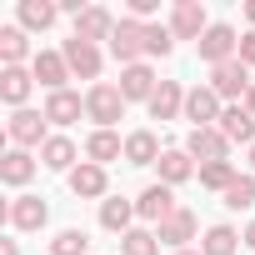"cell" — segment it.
<instances>
[{
	"label": "cell",
	"mask_w": 255,
	"mask_h": 255,
	"mask_svg": "<svg viewBox=\"0 0 255 255\" xmlns=\"http://www.w3.org/2000/svg\"><path fill=\"white\" fill-rule=\"evenodd\" d=\"M125 155V140L115 135V130H95L90 140H85V160L90 165H110V160H120Z\"/></svg>",
	"instance_id": "obj_22"
},
{
	"label": "cell",
	"mask_w": 255,
	"mask_h": 255,
	"mask_svg": "<svg viewBox=\"0 0 255 255\" xmlns=\"http://www.w3.org/2000/svg\"><path fill=\"white\" fill-rule=\"evenodd\" d=\"M195 230H200V220H195V210H170L160 225H155V240L160 245H170V250H185V240H195Z\"/></svg>",
	"instance_id": "obj_8"
},
{
	"label": "cell",
	"mask_w": 255,
	"mask_h": 255,
	"mask_svg": "<svg viewBox=\"0 0 255 255\" xmlns=\"http://www.w3.org/2000/svg\"><path fill=\"white\" fill-rule=\"evenodd\" d=\"M85 115L95 120V130H110V125L125 115V95H120V85H105V80H95V85L85 90Z\"/></svg>",
	"instance_id": "obj_1"
},
{
	"label": "cell",
	"mask_w": 255,
	"mask_h": 255,
	"mask_svg": "<svg viewBox=\"0 0 255 255\" xmlns=\"http://www.w3.org/2000/svg\"><path fill=\"white\" fill-rule=\"evenodd\" d=\"M235 60H240V65H255V30H245V35H240V50H235Z\"/></svg>",
	"instance_id": "obj_35"
},
{
	"label": "cell",
	"mask_w": 255,
	"mask_h": 255,
	"mask_svg": "<svg viewBox=\"0 0 255 255\" xmlns=\"http://www.w3.org/2000/svg\"><path fill=\"white\" fill-rule=\"evenodd\" d=\"M120 255H160L155 230H125L120 235Z\"/></svg>",
	"instance_id": "obj_31"
},
{
	"label": "cell",
	"mask_w": 255,
	"mask_h": 255,
	"mask_svg": "<svg viewBox=\"0 0 255 255\" xmlns=\"http://www.w3.org/2000/svg\"><path fill=\"white\" fill-rule=\"evenodd\" d=\"M45 110H15L10 115V125H5V135L15 140V150H30V145H45L50 135H45Z\"/></svg>",
	"instance_id": "obj_3"
},
{
	"label": "cell",
	"mask_w": 255,
	"mask_h": 255,
	"mask_svg": "<svg viewBox=\"0 0 255 255\" xmlns=\"http://www.w3.org/2000/svg\"><path fill=\"white\" fill-rule=\"evenodd\" d=\"M30 55V40H25V30L20 25H5V30H0V60H5V65H20ZM35 60V55H30Z\"/></svg>",
	"instance_id": "obj_28"
},
{
	"label": "cell",
	"mask_w": 255,
	"mask_h": 255,
	"mask_svg": "<svg viewBox=\"0 0 255 255\" xmlns=\"http://www.w3.org/2000/svg\"><path fill=\"white\" fill-rule=\"evenodd\" d=\"M185 155L200 160V165H210V160H225L230 155V140L220 135V125H205V130H190L185 135Z\"/></svg>",
	"instance_id": "obj_5"
},
{
	"label": "cell",
	"mask_w": 255,
	"mask_h": 255,
	"mask_svg": "<svg viewBox=\"0 0 255 255\" xmlns=\"http://www.w3.org/2000/svg\"><path fill=\"white\" fill-rule=\"evenodd\" d=\"M50 220V205L40 200V195H15L10 205H5V225L10 230H40Z\"/></svg>",
	"instance_id": "obj_7"
},
{
	"label": "cell",
	"mask_w": 255,
	"mask_h": 255,
	"mask_svg": "<svg viewBox=\"0 0 255 255\" xmlns=\"http://www.w3.org/2000/svg\"><path fill=\"white\" fill-rule=\"evenodd\" d=\"M210 90H215L220 100H240V95L250 90V75H245V65H240V60H225V65H215V70H210Z\"/></svg>",
	"instance_id": "obj_14"
},
{
	"label": "cell",
	"mask_w": 255,
	"mask_h": 255,
	"mask_svg": "<svg viewBox=\"0 0 255 255\" xmlns=\"http://www.w3.org/2000/svg\"><path fill=\"white\" fill-rule=\"evenodd\" d=\"M195 50H200V60H205V65L215 70V65H225V60H235V50H240V40H235V30H230V25H210V30L200 35V45H195Z\"/></svg>",
	"instance_id": "obj_6"
},
{
	"label": "cell",
	"mask_w": 255,
	"mask_h": 255,
	"mask_svg": "<svg viewBox=\"0 0 255 255\" xmlns=\"http://www.w3.org/2000/svg\"><path fill=\"white\" fill-rule=\"evenodd\" d=\"M160 140L150 135V130H130V135H125V160H130V165H160Z\"/></svg>",
	"instance_id": "obj_21"
},
{
	"label": "cell",
	"mask_w": 255,
	"mask_h": 255,
	"mask_svg": "<svg viewBox=\"0 0 255 255\" xmlns=\"http://www.w3.org/2000/svg\"><path fill=\"white\" fill-rule=\"evenodd\" d=\"M0 255H20V245L15 240H0Z\"/></svg>",
	"instance_id": "obj_36"
},
{
	"label": "cell",
	"mask_w": 255,
	"mask_h": 255,
	"mask_svg": "<svg viewBox=\"0 0 255 255\" xmlns=\"http://www.w3.org/2000/svg\"><path fill=\"white\" fill-rule=\"evenodd\" d=\"M190 175H195V160L185 150H165L160 155V185H185Z\"/></svg>",
	"instance_id": "obj_27"
},
{
	"label": "cell",
	"mask_w": 255,
	"mask_h": 255,
	"mask_svg": "<svg viewBox=\"0 0 255 255\" xmlns=\"http://www.w3.org/2000/svg\"><path fill=\"white\" fill-rule=\"evenodd\" d=\"M220 135L230 145H255V115L245 105H225L220 110Z\"/></svg>",
	"instance_id": "obj_17"
},
{
	"label": "cell",
	"mask_w": 255,
	"mask_h": 255,
	"mask_svg": "<svg viewBox=\"0 0 255 255\" xmlns=\"http://www.w3.org/2000/svg\"><path fill=\"white\" fill-rule=\"evenodd\" d=\"M110 55L120 60V70H125V65H140V55H145V25L125 15V20L115 25V35H110Z\"/></svg>",
	"instance_id": "obj_2"
},
{
	"label": "cell",
	"mask_w": 255,
	"mask_h": 255,
	"mask_svg": "<svg viewBox=\"0 0 255 255\" xmlns=\"http://www.w3.org/2000/svg\"><path fill=\"white\" fill-rule=\"evenodd\" d=\"M240 240H245V245H250V250H255V220H250V225H245V235H240Z\"/></svg>",
	"instance_id": "obj_37"
},
{
	"label": "cell",
	"mask_w": 255,
	"mask_h": 255,
	"mask_svg": "<svg viewBox=\"0 0 255 255\" xmlns=\"http://www.w3.org/2000/svg\"><path fill=\"white\" fill-rule=\"evenodd\" d=\"M220 95L210 90V85H195V90H185V120H190V130H205L210 120H220Z\"/></svg>",
	"instance_id": "obj_9"
},
{
	"label": "cell",
	"mask_w": 255,
	"mask_h": 255,
	"mask_svg": "<svg viewBox=\"0 0 255 255\" xmlns=\"http://www.w3.org/2000/svg\"><path fill=\"white\" fill-rule=\"evenodd\" d=\"M130 220H135V200H125V195H110V200H100V225H105V230L125 235V230H130Z\"/></svg>",
	"instance_id": "obj_23"
},
{
	"label": "cell",
	"mask_w": 255,
	"mask_h": 255,
	"mask_svg": "<svg viewBox=\"0 0 255 255\" xmlns=\"http://www.w3.org/2000/svg\"><path fill=\"white\" fill-rule=\"evenodd\" d=\"M225 205H230V210H250V205H255V175H240V180L225 190Z\"/></svg>",
	"instance_id": "obj_33"
},
{
	"label": "cell",
	"mask_w": 255,
	"mask_h": 255,
	"mask_svg": "<svg viewBox=\"0 0 255 255\" xmlns=\"http://www.w3.org/2000/svg\"><path fill=\"white\" fill-rule=\"evenodd\" d=\"M245 110H250V115H255V85H250V90H245Z\"/></svg>",
	"instance_id": "obj_38"
},
{
	"label": "cell",
	"mask_w": 255,
	"mask_h": 255,
	"mask_svg": "<svg viewBox=\"0 0 255 255\" xmlns=\"http://www.w3.org/2000/svg\"><path fill=\"white\" fill-rule=\"evenodd\" d=\"M205 30H210V20H205V5H200V0H175V10H170V35L200 45Z\"/></svg>",
	"instance_id": "obj_4"
},
{
	"label": "cell",
	"mask_w": 255,
	"mask_h": 255,
	"mask_svg": "<svg viewBox=\"0 0 255 255\" xmlns=\"http://www.w3.org/2000/svg\"><path fill=\"white\" fill-rule=\"evenodd\" d=\"M40 165L45 170H75V140H65V135H50L45 145H40Z\"/></svg>",
	"instance_id": "obj_25"
},
{
	"label": "cell",
	"mask_w": 255,
	"mask_h": 255,
	"mask_svg": "<svg viewBox=\"0 0 255 255\" xmlns=\"http://www.w3.org/2000/svg\"><path fill=\"white\" fill-rule=\"evenodd\" d=\"M170 255H200V250H170Z\"/></svg>",
	"instance_id": "obj_40"
},
{
	"label": "cell",
	"mask_w": 255,
	"mask_h": 255,
	"mask_svg": "<svg viewBox=\"0 0 255 255\" xmlns=\"http://www.w3.org/2000/svg\"><path fill=\"white\" fill-rule=\"evenodd\" d=\"M30 75L55 95V90H65V80H70V65H65V55L60 50H35V60H30Z\"/></svg>",
	"instance_id": "obj_11"
},
{
	"label": "cell",
	"mask_w": 255,
	"mask_h": 255,
	"mask_svg": "<svg viewBox=\"0 0 255 255\" xmlns=\"http://www.w3.org/2000/svg\"><path fill=\"white\" fill-rule=\"evenodd\" d=\"M85 250H90V235H85V230H75V225H70V230H60V235L50 240V255H85Z\"/></svg>",
	"instance_id": "obj_32"
},
{
	"label": "cell",
	"mask_w": 255,
	"mask_h": 255,
	"mask_svg": "<svg viewBox=\"0 0 255 255\" xmlns=\"http://www.w3.org/2000/svg\"><path fill=\"white\" fill-rule=\"evenodd\" d=\"M105 185H110V180H105V165L80 160V165L70 170V190H75L80 200H100V195H105Z\"/></svg>",
	"instance_id": "obj_19"
},
{
	"label": "cell",
	"mask_w": 255,
	"mask_h": 255,
	"mask_svg": "<svg viewBox=\"0 0 255 255\" xmlns=\"http://www.w3.org/2000/svg\"><path fill=\"white\" fill-rule=\"evenodd\" d=\"M30 175H35V160H30V150H5L0 155V180L5 185H30Z\"/></svg>",
	"instance_id": "obj_24"
},
{
	"label": "cell",
	"mask_w": 255,
	"mask_h": 255,
	"mask_svg": "<svg viewBox=\"0 0 255 255\" xmlns=\"http://www.w3.org/2000/svg\"><path fill=\"white\" fill-rule=\"evenodd\" d=\"M30 85H35V75H30L25 65H0V100H5V105L25 110V100H30Z\"/></svg>",
	"instance_id": "obj_16"
},
{
	"label": "cell",
	"mask_w": 255,
	"mask_h": 255,
	"mask_svg": "<svg viewBox=\"0 0 255 255\" xmlns=\"http://www.w3.org/2000/svg\"><path fill=\"white\" fill-rule=\"evenodd\" d=\"M245 20H250V30H255V0H250V5H245Z\"/></svg>",
	"instance_id": "obj_39"
},
{
	"label": "cell",
	"mask_w": 255,
	"mask_h": 255,
	"mask_svg": "<svg viewBox=\"0 0 255 255\" xmlns=\"http://www.w3.org/2000/svg\"><path fill=\"white\" fill-rule=\"evenodd\" d=\"M235 245H240V235L230 225H210L205 240H200V255H235Z\"/></svg>",
	"instance_id": "obj_30"
},
{
	"label": "cell",
	"mask_w": 255,
	"mask_h": 255,
	"mask_svg": "<svg viewBox=\"0 0 255 255\" xmlns=\"http://www.w3.org/2000/svg\"><path fill=\"white\" fill-rule=\"evenodd\" d=\"M60 15L55 0H20V30H50Z\"/></svg>",
	"instance_id": "obj_26"
},
{
	"label": "cell",
	"mask_w": 255,
	"mask_h": 255,
	"mask_svg": "<svg viewBox=\"0 0 255 255\" xmlns=\"http://www.w3.org/2000/svg\"><path fill=\"white\" fill-rule=\"evenodd\" d=\"M60 55H65L70 75H80V80H95V75H100V45H90V40L70 35V40L60 45Z\"/></svg>",
	"instance_id": "obj_10"
},
{
	"label": "cell",
	"mask_w": 255,
	"mask_h": 255,
	"mask_svg": "<svg viewBox=\"0 0 255 255\" xmlns=\"http://www.w3.org/2000/svg\"><path fill=\"white\" fill-rule=\"evenodd\" d=\"M170 50H175L170 25H145V55H170Z\"/></svg>",
	"instance_id": "obj_34"
},
{
	"label": "cell",
	"mask_w": 255,
	"mask_h": 255,
	"mask_svg": "<svg viewBox=\"0 0 255 255\" xmlns=\"http://www.w3.org/2000/svg\"><path fill=\"white\" fill-rule=\"evenodd\" d=\"M170 210H180V205H175L170 185H160V180H155V185H145V190L135 195V215H140V220H155V225H160Z\"/></svg>",
	"instance_id": "obj_15"
},
{
	"label": "cell",
	"mask_w": 255,
	"mask_h": 255,
	"mask_svg": "<svg viewBox=\"0 0 255 255\" xmlns=\"http://www.w3.org/2000/svg\"><path fill=\"white\" fill-rule=\"evenodd\" d=\"M250 165H255V145H250Z\"/></svg>",
	"instance_id": "obj_41"
},
{
	"label": "cell",
	"mask_w": 255,
	"mask_h": 255,
	"mask_svg": "<svg viewBox=\"0 0 255 255\" xmlns=\"http://www.w3.org/2000/svg\"><path fill=\"white\" fill-rule=\"evenodd\" d=\"M160 90V80H155V70L140 60V65H125L120 70V95H125V105H130V100H145L150 105V95Z\"/></svg>",
	"instance_id": "obj_12"
},
{
	"label": "cell",
	"mask_w": 255,
	"mask_h": 255,
	"mask_svg": "<svg viewBox=\"0 0 255 255\" xmlns=\"http://www.w3.org/2000/svg\"><path fill=\"white\" fill-rule=\"evenodd\" d=\"M115 25H120V20H115L105 5H85V10L75 15V35H80V40H90V45H95V40H110V35H115Z\"/></svg>",
	"instance_id": "obj_13"
},
{
	"label": "cell",
	"mask_w": 255,
	"mask_h": 255,
	"mask_svg": "<svg viewBox=\"0 0 255 255\" xmlns=\"http://www.w3.org/2000/svg\"><path fill=\"white\" fill-rule=\"evenodd\" d=\"M80 110H85V100H80L75 90H55V95H45V120H50V125H75Z\"/></svg>",
	"instance_id": "obj_20"
},
{
	"label": "cell",
	"mask_w": 255,
	"mask_h": 255,
	"mask_svg": "<svg viewBox=\"0 0 255 255\" xmlns=\"http://www.w3.org/2000/svg\"><path fill=\"white\" fill-rule=\"evenodd\" d=\"M175 115H185V90L180 80H160V90L150 95V120H175Z\"/></svg>",
	"instance_id": "obj_18"
},
{
	"label": "cell",
	"mask_w": 255,
	"mask_h": 255,
	"mask_svg": "<svg viewBox=\"0 0 255 255\" xmlns=\"http://www.w3.org/2000/svg\"><path fill=\"white\" fill-rule=\"evenodd\" d=\"M235 180H240V170H235L230 160H210V165H200V185H205V190H220V195H225Z\"/></svg>",
	"instance_id": "obj_29"
}]
</instances>
